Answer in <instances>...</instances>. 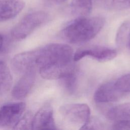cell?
I'll list each match as a JSON object with an SVG mask.
<instances>
[{"label": "cell", "mask_w": 130, "mask_h": 130, "mask_svg": "<svg viewBox=\"0 0 130 130\" xmlns=\"http://www.w3.org/2000/svg\"><path fill=\"white\" fill-rule=\"evenodd\" d=\"M76 71L73 62L44 66L39 69L42 78L48 80L60 79L70 73Z\"/></svg>", "instance_id": "obj_10"}, {"label": "cell", "mask_w": 130, "mask_h": 130, "mask_svg": "<svg viewBox=\"0 0 130 130\" xmlns=\"http://www.w3.org/2000/svg\"><path fill=\"white\" fill-rule=\"evenodd\" d=\"M127 45L130 48V28H129V35L128 37V41H127Z\"/></svg>", "instance_id": "obj_23"}, {"label": "cell", "mask_w": 130, "mask_h": 130, "mask_svg": "<svg viewBox=\"0 0 130 130\" xmlns=\"http://www.w3.org/2000/svg\"><path fill=\"white\" fill-rule=\"evenodd\" d=\"M73 55L71 46L53 43L17 54L12 59L11 63L16 72L23 74L46 66L71 63Z\"/></svg>", "instance_id": "obj_1"}, {"label": "cell", "mask_w": 130, "mask_h": 130, "mask_svg": "<svg viewBox=\"0 0 130 130\" xmlns=\"http://www.w3.org/2000/svg\"><path fill=\"white\" fill-rule=\"evenodd\" d=\"M49 18L48 14L44 11L30 13L15 25L12 31V35L17 40L24 39L35 29L46 22Z\"/></svg>", "instance_id": "obj_4"}, {"label": "cell", "mask_w": 130, "mask_h": 130, "mask_svg": "<svg viewBox=\"0 0 130 130\" xmlns=\"http://www.w3.org/2000/svg\"><path fill=\"white\" fill-rule=\"evenodd\" d=\"M67 0H46L47 2L51 4L59 5L64 3Z\"/></svg>", "instance_id": "obj_21"}, {"label": "cell", "mask_w": 130, "mask_h": 130, "mask_svg": "<svg viewBox=\"0 0 130 130\" xmlns=\"http://www.w3.org/2000/svg\"><path fill=\"white\" fill-rule=\"evenodd\" d=\"M92 8V0H72L71 1V12L76 18L88 16L91 12Z\"/></svg>", "instance_id": "obj_12"}, {"label": "cell", "mask_w": 130, "mask_h": 130, "mask_svg": "<svg viewBox=\"0 0 130 130\" xmlns=\"http://www.w3.org/2000/svg\"><path fill=\"white\" fill-rule=\"evenodd\" d=\"M53 117V111L49 104L43 106L33 116L32 129H56Z\"/></svg>", "instance_id": "obj_7"}, {"label": "cell", "mask_w": 130, "mask_h": 130, "mask_svg": "<svg viewBox=\"0 0 130 130\" xmlns=\"http://www.w3.org/2000/svg\"><path fill=\"white\" fill-rule=\"evenodd\" d=\"M12 77L7 64L0 61V95L6 92L11 87Z\"/></svg>", "instance_id": "obj_14"}, {"label": "cell", "mask_w": 130, "mask_h": 130, "mask_svg": "<svg viewBox=\"0 0 130 130\" xmlns=\"http://www.w3.org/2000/svg\"><path fill=\"white\" fill-rule=\"evenodd\" d=\"M114 129H130V120H118L113 125Z\"/></svg>", "instance_id": "obj_20"}, {"label": "cell", "mask_w": 130, "mask_h": 130, "mask_svg": "<svg viewBox=\"0 0 130 130\" xmlns=\"http://www.w3.org/2000/svg\"><path fill=\"white\" fill-rule=\"evenodd\" d=\"M24 5L22 0H0V22L15 17L22 11Z\"/></svg>", "instance_id": "obj_11"}, {"label": "cell", "mask_w": 130, "mask_h": 130, "mask_svg": "<svg viewBox=\"0 0 130 130\" xmlns=\"http://www.w3.org/2000/svg\"><path fill=\"white\" fill-rule=\"evenodd\" d=\"M124 93L116 87L115 81H110L103 84L97 89L93 98L97 103L113 102L120 100Z\"/></svg>", "instance_id": "obj_8"}, {"label": "cell", "mask_w": 130, "mask_h": 130, "mask_svg": "<svg viewBox=\"0 0 130 130\" xmlns=\"http://www.w3.org/2000/svg\"><path fill=\"white\" fill-rule=\"evenodd\" d=\"M105 22V19L101 16L78 17L67 25L61 34L71 43H85L96 36Z\"/></svg>", "instance_id": "obj_2"}, {"label": "cell", "mask_w": 130, "mask_h": 130, "mask_svg": "<svg viewBox=\"0 0 130 130\" xmlns=\"http://www.w3.org/2000/svg\"><path fill=\"white\" fill-rule=\"evenodd\" d=\"M36 77V70H31L23 73L12 89V96L17 100L25 98L31 90L35 82Z\"/></svg>", "instance_id": "obj_9"}, {"label": "cell", "mask_w": 130, "mask_h": 130, "mask_svg": "<svg viewBox=\"0 0 130 130\" xmlns=\"http://www.w3.org/2000/svg\"><path fill=\"white\" fill-rule=\"evenodd\" d=\"M4 44V38L3 36L0 34V50L2 49Z\"/></svg>", "instance_id": "obj_22"}, {"label": "cell", "mask_w": 130, "mask_h": 130, "mask_svg": "<svg viewBox=\"0 0 130 130\" xmlns=\"http://www.w3.org/2000/svg\"><path fill=\"white\" fill-rule=\"evenodd\" d=\"M59 113L65 126L82 129L88 122L90 110L85 104L74 103L62 106Z\"/></svg>", "instance_id": "obj_3"}, {"label": "cell", "mask_w": 130, "mask_h": 130, "mask_svg": "<svg viewBox=\"0 0 130 130\" xmlns=\"http://www.w3.org/2000/svg\"><path fill=\"white\" fill-rule=\"evenodd\" d=\"M102 8L111 11H119L130 8V0H96Z\"/></svg>", "instance_id": "obj_15"}, {"label": "cell", "mask_w": 130, "mask_h": 130, "mask_svg": "<svg viewBox=\"0 0 130 130\" xmlns=\"http://www.w3.org/2000/svg\"><path fill=\"white\" fill-rule=\"evenodd\" d=\"M116 87L123 92H130V73L127 74L119 78L115 81Z\"/></svg>", "instance_id": "obj_18"}, {"label": "cell", "mask_w": 130, "mask_h": 130, "mask_svg": "<svg viewBox=\"0 0 130 130\" xmlns=\"http://www.w3.org/2000/svg\"><path fill=\"white\" fill-rule=\"evenodd\" d=\"M32 118L31 113H27L23 117L22 116L17 124L15 125V129H32Z\"/></svg>", "instance_id": "obj_17"}, {"label": "cell", "mask_w": 130, "mask_h": 130, "mask_svg": "<svg viewBox=\"0 0 130 130\" xmlns=\"http://www.w3.org/2000/svg\"><path fill=\"white\" fill-rule=\"evenodd\" d=\"M59 80H60L61 85L63 88L67 93L73 94L75 92L78 85L76 71L69 74Z\"/></svg>", "instance_id": "obj_16"}, {"label": "cell", "mask_w": 130, "mask_h": 130, "mask_svg": "<svg viewBox=\"0 0 130 130\" xmlns=\"http://www.w3.org/2000/svg\"><path fill=\"white\" fill-rule=\"evenodd\" d=\"M117 55V51L113 49L100 46H91L79 49L73 55V60L78 61L85 56H90L100 61L113 59Z\"/></svg>", "instance_id": "obj_5"}, {"label": "cell", "mask_w": 130, "mask_h": 130, "mask_svg": "<svg viewBox=\"0 0 130 130\" xmlns=\"http://www.w3.org/2000/svg\"><path fill=\"white\" fill-rule=\"evenodd\" d=\"M128 28V23L127 22L123 23L120 27L116 36V42L118 44H121L123 41L125 35L127 31Z\"/></svg>", "instance_id": "obj_19"}, {"label": "cell", "mask_w": 130, "mask_h": 130, "mask_svg": "<svg viewBox=\"0 0 130 130\" xmlns=\"http://www.w3.org/2000/svg\"><path fill=\"white\" fill-rule=\"evenodd\" d=\"M109 119L118 121L130 120V102L120 104L110 109L107 114Z\"/></svg>", "instance_id": "obj_13"}, {"label": "cell", "mask_w": 130, "mask_h": 130, "mask_svg": "<svg viewBox=\"0 0 130 130\" xmlns=\"http://www.w3.org/2000/svg\"><path fill=\"white\" fill-rule=\"evenodd\" d=\"M26 108L24 103L18 102L4 105L0 109V125L15 126L22 116Z\"/></svg>", "instance_id": "obj_6"}]
</instances>
